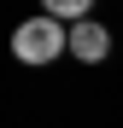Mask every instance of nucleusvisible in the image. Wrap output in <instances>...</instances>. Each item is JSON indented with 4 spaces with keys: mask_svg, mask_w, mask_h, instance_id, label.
Returning a JSON list of instances; mask_svg holds the SVG:
<instances>
[{
    "mask_svg": "<svg viewBox=\"0 0 123 128\" xmlns=\"http://www.w3.org/2000/svg\"><path fill=\"white\" fill-rule=\"evenodd\" d=\"M41 12L59 18V24H82V18L94 12V0H41Z\"/></svg>",
    "mask_w": 123,
    "mask_h": 128,
    "instance_id": "nucleus-3",
    "label": "nucleus"
},
{
    "mask_svg": "<svg viewBox=\"0 0 123 128\" xmlns=\"http://www.w3.org/2000/svg\"><path fill=\"white\" fill-rule=\"evenodd\" d=\"M106 52H111V29L100 24V18L70 24V58L76 64H106Z\"/></svg>",
    "mask_w": 123,
    "mask_h": 128,
    "instance_id": "nucleus-2",
    "label": "nucleus"
},
{
    "mask_svg": "<svg viewBox=\"0 0 123 128\" xmlns=\"http://www.w3.org/2000/svg\"><path fill=\"white\" fill-rule=\"evenodd\" d=\"M12 52H18V64H53L59 52H70V24H59V18H24V24L12 29Z\"/></svg>",
    "mask_w": 123,
    "mask_h": 128,
    "instance_id": "nucleus-1",
    "label": "nucleus"
}]
</instances>
